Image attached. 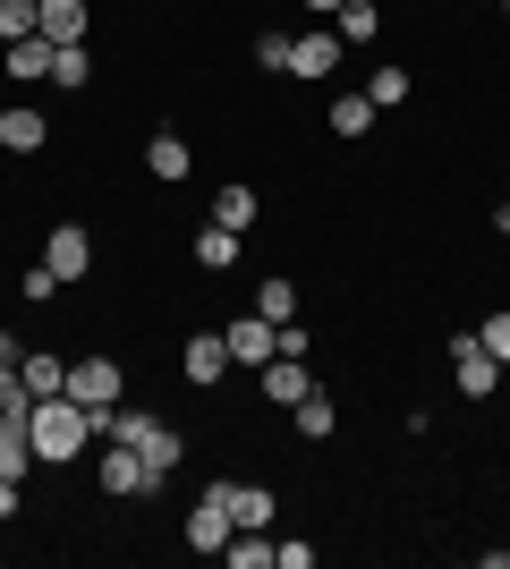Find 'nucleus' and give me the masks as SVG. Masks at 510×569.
I'll return each mask as SVG.
<instances>
[{
    "mask_svg": "<svg viewBox=\"0 0 510 569\" xmlns=\"http://www.w3.org/2000/svg\"><path fill=\"white\" fill-rule=\"evenodd\" d=\"M0 476H9V485H26V476H34V433L9 426V417H0Z\"/></svg>",
    "mask_w": 510,
    "mask_h": 569,
    "instance_id": "nucleus-16",
    "label": "nucleus"
},
{
    "mask_svg": "<svg viewBox=\"0 0 510 569\" xmlns=\"http://www.w3.org/2000/svg\"><path fill=\"white\" fill-rule=\"evenodd\" d=\"M69 400L94 417V433H102V417L120 408V357H69Z\"/></svg>",
    "mask_w": 510,
    "mask_h": 569,
    "instance_id": "nucleus-3",
    "label": "nucleus"
},
{
    "mask_svg": "<svg viewBox=\"0 0 510 569\" xmlns=\"http://www.w3.org/2000/svg\"><path fill=\"white\" fill-rule=\"evenodd\" d=\"M18 382L34 391V400H51V391H69V357H51V349H26V357H18Z\"/></svg>",
    "mask_w": 510,
    "mask_h": 569,
    "instance_id": "nucleus-13",
    "label": "nucleus"
},
{
    "mask_svg": "<svg viewBox=\"0 0 510 569\" xmlns=\"http://www.w3.org/2000/svg\"><path fill=\"white\" fill-rule=\"evenodd\" d=\"M43 263L60 272V289H69V281H86V263H94V238L77 230V221H60V230L43 238Z\"/></svg>",
    "mask_w": 510,
    "mask_h": 569,
    "instance_id": "nucleus-7",
    "label": "nucleus"
},
{
    "mask_svg": "<svg viewBox=\"0 0 510 569\" xmlns=\"http://www.w3.org/2000/svg\"><path fill=\"white\" fill-rule=\"evenodd\" d=\"M86 77H94L86 43H51V86H86Z\"/></svg>",
    "mask_w": 510,
    "mask_h": 569,
    "instance_id": "nucleus-23",
    "label": "nucleus"
},
{
    "mask_svg": "<svg viewBox=\"0 0 510 569\" xmlns=\"http://www.w3.org/2000/svg\"><path fill=\"white\" fill-rule=\"evenodd\" d=\"M213 221H221V230H256V188H221L213 196Z\"/></svg>",
    "mask_w": 510,
    "mask_h": 569,
    "instance_id": "nucleus-21",
    "label": "nucleus"
},
{
    "mask_svg": "<svg viewBox=\"0 0 510 569\" xmlns=\"http://www.w3.org/2000/svg\"><path fill=\"white\" fill-rule=\"evenodd\" d=\"M196 263H239V230H221V221H204V230H196Z\"/></svg>",
    "mask_w": 510,
    "mask_h": 569,
    "instance_id": "nucleus-20",
    "label": "nucleus"
},
{
    "mask_svg": "<svg viewBox=\"0 0 510 569\" xmlns=\"http://www.w3.org/2000/svg\"><path fill=\"white\" fill-rule=\"evenodd\" d=\"M188 162H196V153H188V137H170V128L146 144V170L162 179V188H179V179H188Z\"/></svg>",
    "mask_w": 510,
    "mask_h": 569,
    "instance_id": "nucleus-15",
    "label": "nucleus"
},
{
    "mask_svg": "<svg viewBox=\"0 0 510 569\" xmlns=\"http://www.w3.org/2000/svg\"><path fill=\"white\" fill-rule=\"evenodd\" d=\"M26 433H34V459H51V468H69L86 442H94V417L69 400V391H51V400H34V417H26Z\"/></svg>",
    "mask_w": 510,
    "mask_h": 569,
    "instance_id": "nucleus-1",
    "label": "nucleus"
},
{
    "mask_svg": "<svg viewBox=\"0 0 510 569\" xmlns=\"http://www.w3.org/2000/svg\"><path fill=\"white\" fill-rule=\"evenodd\" d=\"M340 51H349L340 34H298V43H290V77H332Z\"/></svg>",
    "mask_w": 510,
    "mask_h": 569,
    "instance_id": "nucleus-12",
    "label": "nucleus"
},
{
    "mask_svg": "<svg viewBox=\"0 0 510 569\" xmlns=\"http://www.w3.org/2000/svg\"><path fill=\"white\" fill-rule=\"evenodd\" d=\"M374 26H383V9H366V0H340V9H332L340 43H374Z\"/></svg>",
    "mask_w": 510,
    "mask_h": 569,
    "instance_id": "nucleus-18",
    "label": "nucleus"
},
{
    "mask_svg": "<svg viewBox=\"0 0 510 569\" xmlns=\"http://www.w3.org/2000/svg\"><path fill=\"white\" fill-rule=\"evenodd\" d=\"M43 144H51L43 111H26V102H18V111H0V153H43Z\"/></svg>",
    "mask_w": 510,
    "mask_h": 569,
    "instance_id": "nucleus-11",
    "label": "nucleus"
},
{
    "mask_svg": "<svg viewBox=\"0 0 510 569\" xmlns=\"http://www.w3.org/2000/svg\"><path fill=\"white\" fill-rule=\"evenodd\" d=\"M502 18H510V0H502Z\"/></svg>",
    "mask_w": 510,
    "mask_h": 569,
    "instance_id": "nucleus-33",
    "label": "nucleus"
},
{
    "mask_svg": "<svg viewBox=\"0 0 510 569\" xmlns=\"http://www.w3.org/2000/svg\"><path fill=\"white\" fill-rule=\"evenodd\" d=\"M256 382H264V400H281V408H298L307 391H316V375H307V357H272V366H264Z\"/></svg>",
    "mask_w": 510,
    "mask_h": 569,
    "instance_id": "nucleus-10",
    "label": "nucleus"
},
{
    "mask_svg": "<svg viewBox=\"0 0 510 569\" xmlns=\"http://www.w3.org/2000/svg\"><path fill=\"white\" fill-rule=\"evenodd\" d=\"M256 315H272V323H290V315H298V289L281 281V272H264V281H256Z\"/></svg>",
    "mask_w": 510,
    "mask_h": 569,
    "instance_id": "nucleus-22",
    "label": "nucleus"
},
{
    "mask_svg": "<svg viewBox=\"0 0 510 569\" xmlns=\"http://www.w3.org/2000/svg\"><path fill=\"white\" fill-rule=\"evenodd\" d=\"M0 519H18V485L9 476H0Z\"/></svg>",
    "mask_w": 510,
    "mask_h": 569,
    "instance_id": "nucleus-30",
    "label": "nucleus"
},
{
    "mask_svg": "<svg viewBox=\"0 0 510 569\" xmlns=\"http://www.w3.org/2000/svg\"><path fill=\"white\" fill-rule=\"evenodd\" d=\"M43 34V0H0V43H26Z\"/></svg>",
    "mask_w": 510,
    "mask_h": 569,
    "instance_id": "nucleus-19",
    "label": "nucleus"
},
{
    "mask_svg": "<svg viewBox=\"0 0 510 569\" xmlns=\"http://www.w3.org/2000/svg\"><path fill=\"white\" fill-rule=\"evenodd\" d=\"M230 366H239V357H230V332H188V382H196V391L221 382Z\"/></svg>",
    "mask_w": 510,
    "mask_h": 569,
    "instance_id": "nucleus-9",
    "label": "nucleus"
},
{
    "mask_svg": "<svg viewBox=\"0 0 510 569\" xmlns=\"http://www.w3.org/2000/svg\"><path fill=\"white\" fill-rule=\"evenodd\" d=\"M451 375H460L468 400H493V382H502V357H493L477 332H460V340H451Z\"/></svg>",
    "mask_w": 510,
    "mask_h": 569,
    "instance_id": "nucleus-4",
    "label": "nucleus"
},
{
    "mask_svg": "<svg viewBox=\"0 0 510 569\" xmlns=\"http://www.w3.org/2000/svg\"><path fill=\"white\" fill-rule=\"evenodd\" d=\"M9 77H51V43H43V34L9 43Z\"/></svg>",
    "mask_w": 510,
    "mask_h": 569,
    "instance_id": "nucleus-26",
    "label": "nucleus"
},
{
    "mask_svg": "<svg viewBox=\"0 0 510 569\" xmlns=\"http://www.w3.org/2000/svg\"><path fill=\"white\" fill-rule=\"evenodd\" d=\"M43 43H86V0H43Z\"/></svg>",
    "mask_w": 510,
    "mask_h": 569,
    "instance_id": "nucleus-17",
    "label": "nucleus"
},
{
    "mask_svg": "<svg viewBox=\"0 0 510 569\" xmlns=\"http://www.w3.org/2000/svg\"><path fill=\"white\" fill-rule=\"evenodd\" d=\"M153 485H162V476H153L146 459L128 451V442H111V451H102V493H111V501H128V493H153Z\"/></svg>",
    "mask_w": 510,
    "mask_h": 569,
    "instance_id": "nucleus-8",
    "label": "nucleus"
},
{
    "mask_svg": "<svg viewBox=\"0 0 510 569\" xmlns=\"http://www.w3.org/2000/svg\"><path fill=\"white\" fill-rule=\"evenodd\" d=\"M230 357L264 375L272 357H281V323H272V315H239V323H230Z\"/></svg>",
    "mask_w": 510,
    "mask_h": 569,
    "instance_id": "nucleus-6",
    "label": "nucleus"
},
{
    "mask_svg": "<svg viewBox=\"0 0 510 569\" xmlns=\"http://www.w3.org/2000/svg\"><path fill=\"white\" fill-rule=\"evenodd\" d=\"M493 230H502V238H510V204H493Z\"/></svg>",
    "mask_w": 510,
    "mask_h": 569,
    "instance_id": "nucleus-31",
    "label": "nucleus"
},
{
    "mask_svg": "<svg viewBox=\"0 0 510 569\" xmlns=\"http://www.w3.org/2000/svg\"><path fill=\"white\" fill-rule=\"evenodd\" d=\"M477 340H486V349L510 366V315H486V323H477Z\"/></svg>",
    "mask_w": 510,
    "mask_h": 569,
    "instance_id": "nucleus-29",
    "label": "nucleus"
},
{
    "mask_svg": "<svg viewBox=\"0 0 510 569\" xmlns=\"http://www.w3.org/2000/svg\"><path fill=\"white\" fill-rule=\"evenodd\" d=\"M230 536H239V527H230V510L204 493V501H196V519H188V552H221Z\"/></svg>",
    "mask_w": 510,
    "mask_h": 569,
    "instance_id": "nucleus-14",
    "label": "nucleus"
},
{
    "mask_svg": "<svg viewBox=\"0 0 510 569\" xmlns=\"http://www.w3.org/2000/svg\"><path fill=\"white\" fill-rule=\"evenodd\" d=\"M332 426H340V408L323 400V391H307V400H298V433H307V442H323Z\"/></svg>",
    "mask_w": 510,
    "mask_h": 569,
    "instance_id": "nucleus-24",
    "label": "nucleus"
},
{
    "mask_svg": "<svg viewBox=\"0 0 510 569\" xmlns=\"http://www.w3.org/2000/svg\"><path fill=\"white\" fill-rule=\"evenodd\" d=\"M366 102H374V111L409 102V69H374V77H366Z\"/></svg>",
    "mask_w": 510,
    "mask_h": 569,
    "instance_id": "nucleus-27",
    "label": "nucleus"
},
{
    "mask_svg": "<svg viewBox=\"0 0 510 569\" xmlns=\"http://www.w3.org/2000/svg\"><path fill=\"white\" fill-rule=\"evenodd\" d=\"M204 493L230 510V527H272V485H239V476H213Z\"/></svg>",
    "mask_w": 510,
    "mask_h": 569,
    "instance_id": "nucleus-5",
    "label": "nucleus"
},
{
    "mask_svg": "<svg viewBox=\"0 0 510 569\" xmlns=\"http://www.w3.org/2000/svg\"><path fill=\"white\" fill-rule=\"evenodd\" d=\"M307 9H316V18H332V9H340V0H307Z\"/></svg>",
    "mask_w": 510,
    "mask_h": 569,
    "instance_id": "nucleus-32",
    "label": "nucleus"
},
{
    "mask_svg": "<svg viewBox=\"0 0 510 569\" xmlns=\"http://www.w3.org/2000/svg\"><path fill=\"white\" fill-rule=\"evenodd\" d=\"M366 128H374V102H366V94H340L332 102V137H366Z\"/></svg>",
    "mask_w": 510,
    "mask_h": 569,
    "instance_id": "nucleus-25",
    "label": "nucleus"
},
{
    "mask_svg": "<svg viewBox=\"0 0 510 569\" xmlns=\"http://www.w3.org/2000/svg\"><path fill=\"white\" fill-rule=\"evenodd\" d=\"M256 69L290 77V34H256Z\"/></svg>",
    "mask_w": 510,
    "mask_h": 569,
    "instance_id": "nucleus-28",
    "label": "nucleus"
},
{
    "mask_svg": "<svg viewBox=\"0 0 510 569\" xmlns=\"http://www.w3.org/2000/svg\"><path fill=\"white\" fill-rule=\"evenodd\" d=\"M102 442H128V451L146 459L153 476H170L179 459H188V442H179V433H170L153 408H111V417H102Z\"/></svg>",
    "mask_w": 510,
    "mask_h": 569,
    "instance_id": "nucleus-2",
    "label": "nucleus"
}]
</instances>
